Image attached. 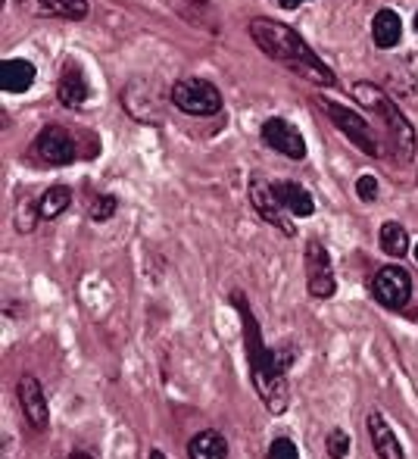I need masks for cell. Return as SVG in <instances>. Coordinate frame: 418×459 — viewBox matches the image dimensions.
Listing matches in <instances>:
<instances>
[{
  "instance_id": "obj_1",
  "label": "cell",
  "mask_w": 418,
  "mask_h": 459,
  "mask_svg": "<svg viewBox=\"0 0 418 459\" xmlns=\"http://www.w3.org/2000/svg\"><path fill=\"white\" fill-rule=\"evenodd\" d=\"M231 307L241 313L243 325V344H247V359H250V375H253V387L260 394V400L266 403L269 412L281 416L291 403V391H287V366L294 363V347H278V351H269L266 341H262L260 322H256L253 309H250L247 297L241 290L231 294Z\"/></svg>"
},
{
  "instance_id": "obj_2",
  "label": "cell",
  "mask_w": 418,
  "mask_h": 459,
  "mask_svg": "<svg viewBox=\"0 0 418 459\" xmlns=\"http://www.w3.org/2000/svg\"><path fill=\"white\" fill-rule=\"evenodd\" d=\"M250 38H253V44L269 60H275L278 66L297 73L300 79L312 82L315 88H331L334 82H337V75L328 69V63L315 54L310 44L300 38V31H294L291 25L278 22V19H269V16H256V19H250Z\"/></svg>"
},
{
  "instance_id": "obj_3",
  "label": "cell",
  "mask_w": 418,
  "mask_h": 459,
  "mask_svg": "<svg viewBox=\"0 0 418 459\" xmlns=\"http://www.w3.org/2000/svg\"><path fill=\"white\" fill-rule=\"evenodd\" d=\"M350 94L359 107H365V113H375V119L384 126L394 157L400 160V163H413L418 138H415V126L406 119V113H403V109L397 107V103L390 100L381 88L371 85V82H356V85L350 88Z\"/></svg>"
},
{
  "instance_id": "obj_4",
  "label": "cell",
  "mask_w": 418,
  "mask_h": 459,
  "mask_svg": "<svg viewBox=\"0 0 418 459\" xmlns=\"http://www.w3.org/2000/svg\"><path fill=\"white\" fill-rule=\"evenodd\" d=\"M315 103H319L321 109H325V116L334 122V128H340V132L350 138L353 147H359L363 153H369V157H381V141H378L375 128L365 122L363 113H356V109L344 107L340 100H334V97L328 94H319L315 97Z\"/></svg>"
},
{
  "instance_id": "obj_5",
  "label": "cell",
  "mask_w": 418,
  "mask_h": 459,
  "mask_svg": "<svg viewBox=\"0 0 418 459\" xmlns=\"http://www.w3.org/2000/svg\"><path fill=\"white\" fill-rule=\"evenodd\" d=\"M169 97L188 116H216L222 109V91L207 79H178Z\"/></svg>"
},
{
  "instance_id": "obj_6",
  "label": "cell",
  "mask_w": 418,
  "mask_h": 459,
  "mask_svg": "<svg viewBox=\"0 0 418 459\" xmlns=\"http://www.w3.org/2000/svg\"><path fill=\"white\" fill-rule=\"evenodd\" d=\"M250 204H253V210L260 212L262 222H269L272 229H278L281 235H287V238L297 235V225L291 222V212L281 206V200L275 197L272 182H266L260 172L250 176Z\"/></svg>"
},
{
  "instance_id": "obj_7",
  "label": "cell",
  "mask_w": 418,
  "mask_h": 459,
  "mask_svg": "<svg viewBox=\"0 0 418 459\" xmlns=\"http://www.w3.org/2000/svg\"><path fill=\"white\" fill-rule=\"evenodd\" d=\"M31 151L44 166H69L79 160V144H75L73 132L63 126H44L38 132Z\"/></svg>"
},
{
  "instance_id": "obj_8",
  "label": "cell",
  "mask_w": 418,
  "mask_h": 459,
  "mask_svg": "<svg viewBox=\"0 0 418 459\" xmlns=\"http://www.w3.org/2000/svg\"><path fill=\"white\" fill-rule=\"evenodd\" d=\"M306 288H310V297L315 300H328L334 297L337 290V278H334V266H331V256H328L325 244L312 241L306 244Z\"/></svg>"
},
{
  "instance_id": "obj_9",
  "label": "cell",
  "mask_w": 418,
  "mask_h": 459,
  "mask_svg": "<svg viewBox=\"0 0 418 459\" xmlns=\"http://www.w3.org/2000/svg\"><path fill=\"white\" fill-rule=\"evenodd\" d=\"M262 144L272 147L275 153L281 157H291V160H303L306 157V138L291 119L285 116H272V119L262 122Z\"/></svg>"
},
{
  "instance_id": "obj_10",
  "label": "cell",
  "mask_w": 418,
  "mask_h": 459,
  "mask_svg": "<svg viewBox=\"0 0 418 459\" xmlns=\"http://www.w3.org/2000/svg\"><path fill=\"white\" fill-rule=\"evenodd\" d=\"M371 294L381 307L388 309H403L413 297V278L403 266H384L378 269L375 281H371Z\"/></svg>"
},
{
  "instance_id": "obj_11",
  "label": "cell",
  "mask_w": 418,
  "mask_h": 459,
  "mask_svg": "<svg viewBox=\"0 0 418 459\" xmlns=\"http://www.w3.org/2000/svg\"><path fill=\"white\" fill-rule=\"evenodd\" d=\"M16 397H19V406H22V416L31 429L44 431L50 425V406H47V397H44V387L41 381L35 378L31 372H25L16 385Z\"/></svg>"
},
{
  "instance_id": "obj_12",
  "label": "cell",
  "mask_w": 418,
  "mask_h": 459,
  "mask_svg": "<svg viewBox=\"0 0 418 459\" xmlns=\"http://www.w3.org/2000/svg\"><path fill=\"white\" fill-rule=\"evenodd\" d=\"M56 97L66 109H81L91 100V82H88L85 69L75 60H66L60 69V79H56Z\"/></svg>"
},
{
  "instance_id": "obj_13",
  "label": "cell",
  "mask_w": 418,
  "mask_h": 459,
  "mask_svg": "<svg viewBox=\"0 0 418 459\" xmlns=\"http://www.w3.org/2000/svg\"><path fill=\"white\" fill-rule=\"evenodd\" d=\"M35 66L22 56H6L0 63V88L6 94H25L31 85H35Z\"/></svg>"
},
{
  "instance_id": "obj_14",
  "label": "cell",
  "mask_w": 418,
  "mask_h": 459,
  "mask_svg": "<svg viewBox=\"0 0 418 459\" xmlns=\"http://www.w3.org/2000/svg\"><path fill=\"white\" fill-rule=\"evenodd\" d=\"M371 41H375L378 50H394L397 44L403 41V19L397 10L384 6V10L375 13L371 19Z\"/></svg>"
},
{
  "instance_id": "obj_15",
  "label": "cell",
  "mask_w": 418,
  "mask_h": 459,
  "mask_svg": "<svg viewBox=\"0 0 418 459\" xmlns=\"http://www.w3.org/2000/svg\"><path fill=\"white\" fill-rule=\"evenodd\" d=\"M275 197L281 200V206H285L291 216H297V219H310L312 212H315V200H312V194L306 191L300 182H275Z\"/></svg>"
},
{
  "instance_id": "obj_16",
  "label": "cell",
  "mask_w": 418,
  "mask_h": 459,
  "mask_svg": "<svg viewBox=\"0 0 418 459\" xmlns=\"http://www.w3.org/2000/svg\"><path fill=\"white\" fill-rule=\"evenodd\" d=\"M369 437H371V447L381 459H406L403 456V447L397 441V435L390 431V425L384 422L381 412H369Z\"/></svg>"
},
{
  "instance_id": "obj_17",
  "label": "cell",
  "mask_w": 418,
  "mask_h": 459,
  "mask_svg": "<svg viewBox=\"0 0 418 459\" xmlns=\"http://www.w3.org/2000/svg\"><path fill=\"white\" fill-rule=\"evenodd\" d=\"M191 459H228V441H225L222 431H200V435L191 437L188 444Z\"/></svg>"
},
{
  "instance_id": "obj_18",
  "label": "cell",
  "mask_w": 418,
  "mask_h": 459,
  "mask_svg": "<svg viewBox=\"0 0 418 459\" xmlns=\"http://www.w3.org/2000/svg\"><path fill=\"white\" fill-rule=\"evenodd\" d=\"M378 244H381V250L388 256H394V260H400V256L409 254V231L403 229L400 222H384L381 231H378Z\"/></svg>"
},
{
  "instance_id": "obj_19",
  "label": "cell",
  "mask_w": 418,
  "mask_h": 459,
  "mask_svg": "<svg viewBox=\"0 0 418 459\" xmlns=\"http://www.w3.org/2000/svg\"><path fill=\"white\" fill-rule=\"evenodd\" d=\"M169 6L191 25H200V29H216L212 22V4L209 0H169Z\"/></svg>"
},
{
  "instance_id": "obj_20",
  "label": "cell",
  "mask_w": 418,
  "mask_h": 459,
  "mask_svg": "<svg viewBox=\"0 0 418 459\" xmlns=\"http://www.w3.org/2000/svg\"><path fill=\"white\" fill-rule=\"evenodd\" d=\"M38 6L44 10V16L69 19V22H81L91 13L88 0H38Z\"/></svg>"
},
{
  "instance_id": "obj_21",
  "label": "cell",
  "mask_w": 418,
  "mask_h": 459,
  "mask_svg": "<svg viewBox=\"0 0 418 459\" xmlns=\"http://www.w3.org/2000/svg\"><path fill=\"white\" fill-rule=\"evenodd\" d=\"M69 204H73V187H66V185H50L47 191L41 194V219H56V216H63V212L69 210Z\"/></svg>"
},
{
  "instance_id": "obj_22",
  "label": "cell",
  "mask_w": 418,
  "mask_h": 459,
  "mask_svg": "<svg viewBox=\"0 0 418 459\" xmlns=\"http://www.w3.org/2000/svg\"><path fill=\"white\" fill-rule=\"evenodd\" d=\"M41 197H22L16 204V229L22 231V235H29L31 229H35V222H41Z\"/></svg>"
},
{
  "instance_id": "obj_23",
  "label": "cell",
  "mask_w": 418,
  "mask_h": 459,
  "mask_svg": "<svg viewBox=\"0 0 418 459\" xmlns=\"http://www.w3.org/2000/svg\"><path fill=\"white\" fill-rule=\"evenodd\" d=\"M115 210H119V200H115L113 194H94L91 204H88V216H91L94 222H107V219H113Z\"/></svg>"
},
{
  "instance_id": "obj_24",
  "label": "cell",
  "mask_w": 418,
  "mask_h": 459,
  "mask_svg": "<svg viewBox=\"0 0 418 459\" xmlns=\"http://www.w3.org/2000/svg\"><path fill=\"white\" fill-rule=\"evenodd\" d=\"M325 447H328V456H331V459H346V454H350V435H346V431H340V429L328 431Z\"/></svg>"
},
{
  "instance_id": "obj_25",
  "label": "cell",
  "mask_w": 418,
  "mask_h": 459,
  "mask_svg": "<svg viewBox=\"0 0 418 459\" xmlns=\"http://www.w3.org/2000/svg\"><path fill=\"white\" fill-rule=\"evenodd\" d=\"M266 459H300V450H297V444H294L291 437H275Z\"/></svg>"
},
{
  "instance_id": "obj_26",
  "label": "cell",
  "mask_w": 418,
  "mask_h": 459,
  "mask_svg": "<svg viewBox=\"0 0 418 459\" xmlns=\"http://www.w3.org/2000/svg\"><path fill=\"white\" fill-rule=\"evenodd\" d=\"M356 197L363 204H375L378 200V178L375 176H359L356 178Z\"/></svg>"
},
{
  "instance_id": "obj_27",
  "label": "cell",
  "mask_w": 418,
  "mask_h": 459,
  "mask_svg": "<svg viewBox=\"0 0 418 459\" xmlns=\"http://www.w3.org/2000/svg\"><path fill=\"white\" fill-rule=\"evenodd\" d=\"M278 6H285V10H297V6H303V4H310V0H275Z\"/></svg>"
},
{
  "instance_id": "obj_28",
  "label": "cell",
  "mask_w": 418,
  "mask_h": 459,
  "mask_svg": "<svg viewBox=\"0 0 418 459\" xmlns=\"http://www.w3.org/2000/svg\"><path fill=\"white\" fill-rule=\"evenodd\" d=\"M69 459H98V456L88 454V450H73V454H69Z\"/></svg>"
},
{
  "instance_id": "obj_29",
  "label": "cell",
  "mask_w": 418,
  "mask_h": 459,
  "mask_svg": "<svg viewBox=\"0 0 418 459\" xmlns=\"http://www.w3.org/2000/svg\"><path fill=\"white\" fill-rule=\"evenodd\" d=\"M150 459H166V454H163V450L153 447V450H150Z\"/></svg>"
},
{
  "instance_id": "obj_30",
  "label": "cell",
  "mask_w": 418,
  "mask_h": 459,
  "mask_svg": "<svg viewBox=\"0 0 418 459\" xmlns=\"http://www.w3.org/2000/svg\"><path fill=\"white\" fill-rule=\"evenodd\" d=\"M413 25H415V35H418V13H415V19H413Z\"/></svg>"
},
{
  "instance_id": "obj_31",
  "label": "cell",
  "mask_w": 418,
  "mask_h": 459,
  "mask_svg": "<svg viewBox=\"0 0 418 459\" xmlns=\"http://www.w3.org/2000/svg\"><path fill=\"white\" fill-rule=\"evenodd\" d=\"M415 260H418V244H415Z\"/></svg>"
}]
</instances>
